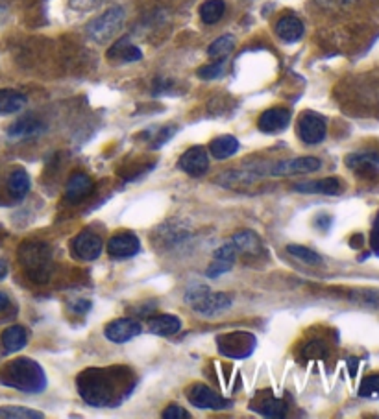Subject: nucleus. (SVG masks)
<instances>
[{
	"mask_svg": "<svg viewBox=\"0 0 379 419\" xmlns=\"http://www.w3.org/2000/svg\"><path fill=\"white\" fill-rule=\"evenodd\" d=\"M180 168L192 177L204 176L207 172V168H209L207 152L202 146L189 148L187 152L180 158Z\"/></svg>",
	"mask_w": 379,
	"mask_h": 419,
	"instance_id": "nucleus-14",
	"label": "nucleus"
},
{
	"mask_svg": "<svg viewBox=\"0 0 379 419\" xmlns=\"http://www.w3.org/2000/svg\"><path fill=\"white\" fill-rule=\"evenodd\" d=\"M4 17H6V10L4 8H0V20L4 19Z\"/></svg>",
	"mask_w": 379,
	"mask_h": 419,
	"instance_id": "nucleus-43",
	"label": "nucleus"
},
{
	"mask_svg": "<svg viewBox=\"0 0 379 419\" xmlns=\"http://www.w3.org/2000/svg\"><path fill=\"white\" fill-rule=\"evenodd\" d=\"M294 192L302 194H324L335 196L341 194V182L335 177H324V179H313V182H300L293 187Z\"/></svg>",
	"mask_w": 379,
	"mask_h": 419,
	"instance_id": "nucleus-16",
	"label": "nucleus"
},
{
	"mask_svg": "<svg viewBox=\"0 0 379 419\" xmlns=\"http://www.w3.org/2000/svg\"><path fill=\"white\" fill-rule=\"evenodd\" d=\"M359 300L365 303H372V305H379V292H365L359 295Z\"/></svg>",
	"mask_w": 379,
	"mask_h": 419,
	"instance_id": "nucleus-39",
	"label": "nucleus"
},
{
	"mask_svg": "<svg viewBox=\"0 0 379 419\" xmlns=\"http://www.w3.org/2000/svg\"><path fill=\"white\" fill-rule=\"evenodd\" d=\"M346 165L351 170L359 172V174H372L378 172L379 168V153L374 150H363V152L350 153L346 158Z\"/></svg>",
	"mask_w": 379,
	"mask_h": 419,
	"instance_id": "nucleus-19",
	"label": "nucleus"
},
{
	"mask_svg": "<svg viewBox=\"0 0 379 419\" xmlns=\"http://www.w3.org/2000/svg\"><path fill=\"white\" fill-rule=\"evenodd\" d=\"M322 8H327V10H337V8H342L346 6L350 0H317Z\"/></svg>",
	"mask_w": 379,
	"mask_h": 419,
	"instance_id": "nucleus-38",
	"label": "nucleus"
},
{
	"mask_svg": "<svg viewBox=\"0 0 379 419\" xmlns=\"http://www.w3.org/2000/svg\"><path fill=\"white\" fill-rule=\"evenodd\" d=\"M28 343V331L21 325H11L2 333V348L4 353L21 351Z\"/></svg>",
	"mask_w": 379,
	"mask_h": 419,
	"instance_id": "nucleus-24",
	"label": "nucleus"
},
{
	"mask_svg": "<svg viewBox=\"0 0 379 419\" xmlns=\"http://www.w3.org/2000/svg\"><path fill=\"white\" fill-rule=\"evenodd\" d=\"M233 48H235V37L233 35H222V37L215 39L209 48H207V54L211 57H221L224 59L228 54L233 52Z\"/></svg>",
	"mask_w": 379,
	"mask_h": 419,
	"instance_id": "nucleus-31",
	"label": "nucleus"
},
{
	"mask_svg": "<svg viewBox=\"0 0 379 419\" xmlns=\"http://www.w3.org/2000/svg\"><path fill=\"white\" fill-rule=\"evenodd\" d=\"M0 418L6 419H43V412L26 408V406H2L0 408Z\"/></svg>",
	"mask_w": 379,
	"mask_h": 419,
	"instance_id": "nucleus-32",
	"label": "nucleus"
},
{
	"mask_svg": "<svg viewBox=\"0 0 379 419\" xmlns=\"http://www.w3.org/2000/svg\"><path fill=\"white\" fill-rule=\"evenodd\" d=\"M261 176H263V172H254L252 168H248L246 172L231 170V172H226L222 177H218V179H216V183H221V185H224V187L248 185V183H254L255 179H260Z\"/></svg>",
	"mask_w": 379,
	"mask_h": 419,
	"instance_id": "nucleus-28",
	"label": "nucleus"
},
{
	"mask_svg": "<svg viewBox=\"0 0 379 419\" xmlns=\"http://www.w3.org/2000/svg\"><path fill=\"white\" fill-rule=\"evenodd\" d=\"M235 246L233 242H226L222 244L221 248L215 252V257H213V262L209 264V268L206 270V276L215 279V277L222 276V273H228L235 264Z\"/></svg>",
	"mask_w": 379,
	"mask_h": 419,
	"instance_id": "nucleus-15",
	"label": "nucleus"
},
{
	"mask_svg": "<svg viewBox=\"0 0 379 419\" xmlns=\"http://www.w3.org/2000/svg\"><path fill=\"white\" fill-rule=\"evenodd\" d=\"M226 4L224 0H207L200 6V19L206 24H215L224 17Z\"/></svg>",
	"mask_w": 379,
	"mask_h": 419,
	"instance_id": "nucleus-30",
	"label": "nucleus"
},
{
	"mask_svg": "<svg viewBox=\"0 0 379 419\" xmlns=\"http://www.w3.org/2000/svg\"><path fill=\"white\" fill-rule=\"evenodd\" d=\"M298 135L305 144H318L326 138V120L317 113H303L298 120Z\"/></svg>",
	"mask_w": 379,
	"mask_h": 419,
	"instance_id": "nucleus-8",
	"label": "nucleus"
},
{
	"mask_svg": "<svg viewBox=\"0 0 379 419\" xmlns=\"http://www.w3.org/2000/svg\"><path fill=\"white\" fill-rule=\"evenodd\" d=\"M185 303H189L197 314L213 318L230 309L231 297L222 292H211L204 285H192L185 292Z\"/></svg>",
	"mask_w": 379,
	"mask_h": 419,
	"instance_id": "nucleus-4",
	"label": "nucleus"
},
{
	"mask_svg": "<svg viewBox=\"0 0 379 419\" xmlns=\"http://www.w3.org/2000/svg\"><path fill=\"white\" fill-rule=\"evenodd\" d=\"M8 305H10V297H8L4 292H0V312H2Z\"/></svg>",
	"mask_w": 379,
	"mask_h": 419,
	"instance_id": "nucleus-41",
	"label": "nucleus"
},
{
	"mask_svg": "<svg viewBox=\"0 0 379 419\" xmlns=\"http://www.w3.org/2000/svg\"><path fill=\"white\" fill-rule=\"evenodd\" d=\"M72 310H74V312H87V310L91 309V303H89V301H78V303H74V305L71 307Z\"/></svg>",
	"mask_w": 379,
	"mask_h": 419,
	"instance_id": "nucleus-40",
	"label": "nucleus"
},
{
	"mask_svg": "<svg viewBox=\"0 0 379 419\" xmlns=\"http://www.w3.org/2000/svg\"><path fill=\"white\" fill-rule=\"evenodd\" d=\"M287 252L293 255V257L300 259L305 264H311V266H318L322 264V257L317 252H313L311 248H305V246H298V244H288Z\"/></svg>",
	"mask_w": 379,
	"mask_h": 419,
	"instance_id": "nucleus-33",
	"label": "nucleus"
},
{
	"mask_svg": "<svg viewBox=\"0 0 379 419\" xmlns=\"http://www.w3.org/2000/svg\"><path fill=\"white\" fill-rule=\"evenodd\" d=\"M209 150H211V155L215 159H228L231 155H235L239 152V141L231 135H222V137L215 138L211 144H209Z\"/></svg>",
	"mask_w": 379,
	"mask_h": 419,
	"instance_id": "nucleus-27",
	"label": "nucleus"
},
{
	"mask_svg": "<svg viewBox=\"0 0 379 419\" xmlns=\"http://www.w3.org/2000/svg\"><path fill=\"white\" fill-rule=\"evenodd\" d=\"M0 382L26 394H39L47 388L45 370L28 357H19L6 364L0 372Z\"/></svg>",
	"mask_w": 379,
	"mask_h": 419,
	"instance_id": "nucleus-1",
	"label": "nucleus"
},
{
	"mask_svg": "<svg viewBox=\"0 0 379 419\" xmlns=\"http://www.w3.org/2000/svg\"><path fill=\"white\" fill-rule=\"evenodd\" d=\"M187 399L192 406L202 410H222L230 406V401H226L206 384L191 386L187 391Z\"/></svg>",
	"mask_w": 379,
	"mask_h": 419,
	"instance_id": "nucleus-7",
	"label": "nucleus"
},
{
	"mask_svg": "<svg viewBox=\"0 0 379 419\" xmlns=\"http://www.w3.org/2000/svg\"><path fill=\"white\" fill-rule=\"evenodd\" d=\"M102 249H104L102 238L91 231H83L72 240V252L82 261H95L100 257Z\"/></svg>",
	"mask_w": 379,
	"mask_h": 419,
	"instance_id": "nucleus-9",
	"label": "nucleus"
},
{
	"mask_svg": "<svg viewBox=\"0 0 379 419\" xmlns=\"http://www.w3.org/2000/svg\"><path fill=\"white\" fill-rule=\"evenodd\" d=\"M6 276H8V264H6V261L0 259V281H2Z\"/></svg>",
	"mask_w": 379,
	"mask_h": 419,
	"instance_id": "nucleus-42",
	"label": "nucleus"
},
{
	"mask_svg": "<svg viewBox=\"0 0 379 419\" xmlns=\"http://www.w3.org/2000/svg\"><path fill=\"white\" fill-rule=\"evenodd\" d=\"M224 67H226V61L224 59H221V61L211 63V65L202 67L200 71H198V76H200L202 80H215V78H218L224 74Z\"/></svg>",
	"mask_w": 379,
	"mask_h": 419,
	"instance_id": "nucleus-35",
	"label": "nucleus"
},
{
	"mask_svg": "<svg viewBox=\"0 0 379 419\" xmlns=\"http://www.w3.org/2000/svg\"><path fill=\"white\" fill-rule=\"evenodd\" d=\"M124 23V10L120 6L110 8L107 11L96 17L95 20L89 23L87 26V35L95 41V43H107L111 39L115 37V34L122 28Z\"/></svg>",
	"mask_w": 379,
	"mask_h": 419,
	"instance_id": "nucleus-5",
	"label": "nucleus"
},
{
	"mask_svg": "<svg viewBox=\"0 0 379 419\" xmlns=\"http://www.w3.org/2000/svg\"><path fill=\"white\" fill-rule=\"evenodd\" d=\"M255 336L250 333H230L216 336V348L224 357L230 358H246L254 353Z\"/></svg>",
	"mask_w": 379,
	"mask_h": 419,
	"instance_id": "nucleus-6",
	"label": "nucleus"
},
{
	"mask_svg": "<svg viewBox=\"0 0 379 419\" xmlns=\"http://www.w3.org/2000/svg\"><path fill=\"white\" fill-rule=\"evenodd\" d=\"M148 329L158 336H173L182 329V319L173 314H159L148 319Z\"/></svg>",
	"mask_w": 379,
	"mask_h": 419,
	"instance_id": "nucleus-22",
	"label": "nucleus"
},
{
	"mask_svg": "<svg viewBox=\"0 0 379 419\" xmlns=\"http://www.w3.org/2000/svg\"><path fill=\"white\" fill-rule=\"evenodd\" d=\"M104 334H106V338L110 342L115 343H126L134 340L135 336H139L141 334V325L135 321V319L130 318H120L115 319V321H111V324L106 325L104 329Z\"/></svg>",
	"mask_w": 379,
	"mask_h": 419,
	"instance_id": "nucleus-11",
	"label": "nucleus"
},
{
	"mask_svg": "<svg viewBox=\"0 0 379 419\" xmlns=\"http://www.w3.org/2000/svg\"><path fill=\"white\" fill-rule=\"evenodd\" d=\"M163 418L165 419H189L191 415H189L187 410H183L182 406H168V408L163 412Z\"/></svg>",
	"mask_w": 379,
	"mask_h": 419,
	"instance_id": "nucleus-37",
	"label": "nucleus"
},
{
	"mask_svg": "<svg viewBox=\"0 0 379 419\" xmlns=\"http://www.w3.org/2000/svg\"><path fill=\"white\" fill-rule=\"evenodd\" d=\"M115 370H87L78 379V390L86 403L93 406H107L113 401V394L119 382L113 379Z\"/></svg>",
	"mask_w": 379,
	"mask_h": 419,
	"instance_id": "nucleus-2",
	"label": "nucleus"
},
{
	"mask_svg": "<svg viewBox=\"0 0 379 419\" xmlns=\"http://www.w3.org/2000/svg\"><path fill=\"white\" fill-rule=\"evenodd\" d=\"M250 408L264 415V418H284L287 414V405L284 399L272 396L270 391H260L250 403Z\"/></svg>",
	"mask_w": 379,
	"mask_h": 419,
	"instance_id": "nucleus-10",
	"label": "nucleus"
},
{
	"mask_svg": "<svg viewBox=\"0 0 379 419\" xmlns=\"http://www.w3.org/2000/svg\"><path fill=\"white\" fill-rule=\"evenodd\" d=\"M8 191L15 200H23L30 192V176L24 170H15L8 182Z\"/></svg>",
	"mask_w": 379,
	"mask_h": 419,
	"instance_id": "nucleus-29",
	"label": "nucleus"
},
{
	"mask_svg": "<svg viewBox=\"0 0 379 419\" xmlns=\"http://www.w3.org/2000/svg\"><path fill=\"white\" fill-rule=\"evenodd\" d=\"M291 122V113L285 107H272V110H267L257 120V126H260L261 131L264 134H276V131H281L285 129Z\"/></svg>",
	"mask_w": 379,
	"mask_h": 419,
	"instance_id": "nucleus-17",
	"label": "nucleus"
},
{
	"mask_svg": "<svg viewBox=\"0 0 379 419\" xmlns=\"http://www.w3.org/2000/svg\"><path fill=\"white\" fill-rule=\"evenodd\" d=\"M359 396L368 399H379V373L368 375L359 386Z\"/></svg>",
	"mask_w": 379,
	"mask_h": 419,
	"instance_id": "nucleus-34",
	"label": "nucleus"
},
{
	"mask_svg": "<svg viewBox=\"0 0 379 419\" xmlns=\"http://www.w3.org/2000/svg\"><path fill=\"white\" fill-rule=\"evenodd\" d=\"M24 272L34 283H47L52 276V252L43 242H26L19 249Z\"/></svg>",
	"mask_w": 379,
	"mask_h": 419,
	"instance_id": "nucleus-3",
	"label": "nucleus"
},
{
	"mask_svg": "<svg viewBox=\"0 0 379 419\" xmlns=\"http://www.w3.org/2000/svg\"><path fill=\"white\" fill-rule=\"evenodd\" d=\"M320 168V159L317 158H296L281 161L278 165L270 167L272 176H293V174H309V172H317Z\"/></svg>",
	"mask_w": 379,
	"mask_h": 419,
	"instance_id": "nucleus-12",
	"label": "nucleus"
},
{
	"mask_svg": "<svg viewBox=\"0 0 379 419\" xmlns=\"http://www.w3.org/2000/svg\"><path fill=\"white\" fill-rule=\"evenodd\" d=\"M276 34L279 39H284L285 43H294L303 35V24L302 20L294 17V15H287L284 19H279L276 24Z\"/></svg>",
	"mask_w": 379,
	"mask_h": 419,
	"instance_id": "nucleus-23",
	"label": "nucleus"
},
{
	"mask_svg": "<svg viewBox=\"0 0 379 419\" xmlns=\"http://www.w3.org/2000/svg\"><path fill=\"white\" fill-rule=\"evenodd\" d=\"M93 189H95V183L87 174L83 172H76L74 176L67 182V187H65V198L69 201H80L83 198L91 194Z\"/></svg>",
	"mask_w": 379,
	"mask_h": 419,
	"instance_id": "nucleus-18",
	"label": "nucleus"
},
{
	"mask_svg": "<svg viewBox=\"0 0 379 419\" xmlns=\"http://www.w3.org/2000/svg\"><path fill=\"white\" fill-rule=\"evenodd\" d=\"M370 248L374 252V255L379 257V211L374 218V225H372V233H370Z\"/></svg>",
	"mask_w": 379,
	"mask_h": 419,
	"instance_id": "nucleus-36",
	"label": "nucleus"
},
{
	"mask_svg": "<svg viewBox=\"0 0 379 419\" xmlns=\"http://www.w3.org/2000/svg\"><path fill=\"white\" fill-rule=\"evenodd\" d=\"M231 242L237 252L245 253V255H260L263 252V242L254 231H240V233L233 235Z\"/></svg>",
	"mask_w": 379,
	"mask_h": 419,
	"instance_id": "nucleus-25",
	"label": "nucleus"
},
{
	"mask_svg": "<svg viewBox=\"0 0 379 419\" xmlns=\"http://www.w3.org/2000/svg\"><path fill=\"white\" fill-rule=\"evenodd\" d=\"M45 124L41 120L34 119V117H24V119L15 120L13 124L8 128V137L11 138H28L35 137V135L43 134Z\"/></svg>",
	"mask_w": 379,
	"mask_h": 419,
	"instance_id": "nucleus-21",
	"label": "nucleus"
},
{
	"mask_svg": "<svg viewBox=\"0 0 379 419\" xmlns=\"http://www.w3.org/2000/svg\"><path fill=\"white\" fill-rule=\"evenodd\" d=\"M143 52L135 45L130 43V37H120L115 45L107 50V59L119 63H134L139 61Z\"/></svg>",
	"mask_w": 379,
	"mask_h": 419,
	"instance_id": "nucleus-20",
	"label": "nucleus"
},
{
	"mask_svg": "<svg viewBox=\"0 0 379 419\" xmlns=\"http://www.w3.org/2000/svg\"><path fill=\"white\" fill-rule=\"evenodd\" d=\"M106 248L113 259H130L139 253L141 242L134 233H120L110 238Z\"/></svg>",
	"mask_w": 379,
	"mask_h": 419,
	"instance_id": "nucleus-13",
	"label": "nucleus"
},
{
	"mask_svg": "<svg viewBox=\"0 0 379 419\" xmlns=\"http://www.w3.org/2000/svg\"><path fill=\"white\" fill-rule=\"evenodd\" d=\"M26 105V96L13 89H0V114L19 113Z\"/></svg>",
	"mask_w": 379,
	"mask_h": 419,
	"instance_id": "nucleus-26",
	"label": "nucleus"
}]
</instances>
